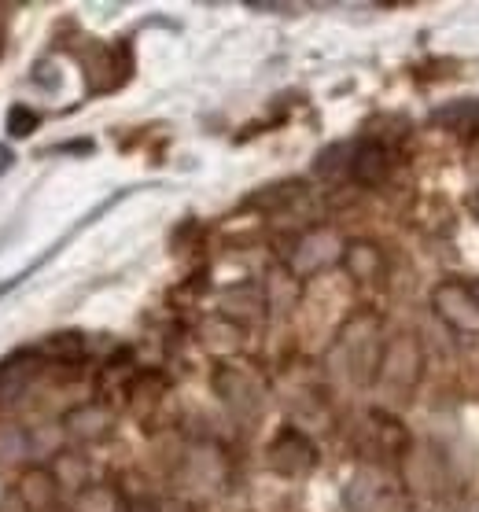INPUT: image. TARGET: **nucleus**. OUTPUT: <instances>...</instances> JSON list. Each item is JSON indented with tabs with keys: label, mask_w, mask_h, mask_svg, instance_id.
<instances>
[{
	"label": "nucleus",
	"mask_w": 479,
	"mask_h": 512,
	"mask_svg": "<svg viewBox=\"0 0 479 512\" xmlns=\"http://www.w3.org/2000/svg\"><path fill=\"white\" fill-rule=\"evenodd\" d=\"M343 354H347V373L358 380V384H376V369H380V354H384V343H380V325L373 317L362 314L347 321L343 328Z\"/></svg>",
	"instance_id": "f257e3e1"
},
{
	"label": "nucleus",
	"mask_w": 479,
	"mask_h": 512,
	"mask_svg": "<svg viewBox=\"0 0 479 512\" xmlns=\"http://www.w3.org/2000/svg\"><path fill=\"white\" fill-rule=\"evenodd\" d=\"M424 373V354L417 336H395L384 343L380 354V369H376V384L395 391V395H409Z\"/></svg>",
	"instance_id": "f03ea898"
},
{
	"label": "nucleus",
	"mask_w": 479,
	"mask_h": 512,
	"mask_svg": "<svg viewBox=\"0 0 479 512\" xmlns=\"http://www.w3.org/2000/svg\"><path fill=\"white\" fill-rule=\"evenodd\" d=\"M406 494L384 468H362L347 487V509L351 512H402Z\"/></svg>",
	"instance_id": "7ed1b4c3"
},
{
	"label": "nucleus",
	"mask_w": 479,
	"mask_h": 512,
	"mask_svg": "<svg viewBox=\"0 0 479 512\" xmlns=\"http://www.w3.org/2000/svg\"><path fill=\"white\" fill-rule=\"evenodd\" d=\"M339 258H343V240L332 229H310V233H303L295 240L288 266H292L295 277L303 280L325 273L328 266H336Z\"/></svg>",
	"instance_id": "20e7f679"
},
{
	"label": "nucleus",
	"mask_w": 479,
	"mask_h": 512,
	"mask_svg": "<svg viewBox=\"0 0 479 512\" xmlns=\"http://www.w3.org/2000/svg\"><path fill=\"white\" fill-rule=\"evenodd\" d=\"M266 461L277 476H288V479L310 476V472L317 468V446L310 435H303V431L284 428L281 435L269 443Z\"/></svg>",
	"instance_id": "39448f33"
},
{
	"label": "nucleus",
	"mask_w": 479,
	"mask_h": 512,
	"mask_svg": "<svg viewBox=\"0 0 479 512\" xmlns=\"http://www.w3.org/2000/svg\"><path fill=\"white\" fill-rule=\"evenodd\" d=\"M214 391L240 417H255L262 409V395H266L262 380L255 373H247V369H236V365H218L214 369Z\"/></svg>",
	"instance_id": "423d86ee"
},
{
	"label": "nucleus",
	"mask_w": 479,
	"mask_h": 512,
	"mask_svg": "<svg viewBox=\"0 0 479 512\" xmlns=\"http://www.w3.org/2000/svg\"><path fill=\"white\" fill-rule=\"evenodd\" d=\"M432 310L443 317L446 325L465 332V336H479V303L468 284L446 280L432 291Z\"/></svg>",
	"instance_id": "0eeeda50"
},
{
	"label": "nucleus",
	"mask_w": 479,
	"mask_h": 512,
	"mask_svg": "<svg viewBox=\"0 0 479 512\" xmlns=\"http://www.w3.org/2000/svg\"><path fill=\"white\" fill-rule=\"evenodd\" d=\"M347 177L358 181L362 188L384 185L387 177H391V152H387L384 140H362V144H354Z\"/></svg>",
	"instance_id": "6e6552de"
},
{
	"label": "nucleus",
	"mask_w": 479,
	"mask_h": 512,
	"mask_svg": "<svg viewBox=\"0 0 479 512\" xmlns=\"http://www.w3.org/2000/svg\"><path fill=\"white\" fill-rule=\"evenodd\" d=\"M115 428V417H111V409H104L100 402H85V406H74L67 409V417H63V431L78 439V443H100L107 439Z\"/></svg>",
	"instance_id": "1a4fd4ad"
},
{
	"label": "nucleus",
	"mask_w": 479,
	"mask_h": 512,
	"mask_svg": "<svg viewBox=\"0 0 479 512\" xmlns=\"http://www.w3.org/2000/svg\"><path fill=\"white\" fill-rule=\"evenodd\" d=\"M339 262L351 273L354 284H373V280L384 277V251L373 240H347Z\"/></svg>",
	"instance_id": "9d476101"
},
{
	"label": "nucleus",
	"mask_w": 479,
	"mask_h": 512,
	"mask_svg": "<svg viewBox=\"0 0 479 512\" xmlns=\"http://www.w3.org/2000/svg\"><path fill=\"white\" fill-rule=\"evenodd\" d=\"M41 354L37 347H26V350H15L12 358L0 365V398H19L26 387L34 384L37 369H41Z\"/></svg>",
	"instance_id": "9b49d317"
},
{
	"label": "nucleus",
	"mask_w": 479,
	"mask_h": 512,
	"mask_svg": "<svg viewBox=\"0 0 479 512\" xmlns=\"http://www.w3.org/2000/svg\"><path fill=\"white\" fill-rule=\"evenodd\" d=\"M262 310H266V291L258 284H233L222 291V317L233 325L255 321V317H262Z\"/></svg>",
	"instance_id": "f8f14e48"
},
{
	"label": "nucleus",
	"mask_w": 479,
	"mask_h": 512,
	"mask_svg": "<svg viewBox=\"0 0 479 512\" xmlns=\"http://www.w3.org/2000/svg\"><path fill=\"white\" fill-rule=\"evenodd\" d=\"M19 494H23V501L30 505V509H48L52 501H56V494H59V483H56V476H52V468H45V465H34V468H26L23 476H19Z\"/></svg>",
	"instance_id": "ddd939ff"
},
{
	"label": "nucleus",
	"mask_w": 479,
	"mask_h": 512,
	"mask_svg": "<svg viewBox=\"0 0 479 512\" xmlns=\"http://www.w3.org/2000/svg\"><path fill=\"white\" fill-rule=\"evenodd\" d=\"M432 122L454 129L457 137H479V100H457V104L439 107Z\"/></svg>",
	"instance_id": "4468645a"
},
{
	"label": "nucleus",
	"mask_w": 479,
	"mask_h": 512,
	"mask_svg": "<svg viewBox=\"0 0 479 512\" xmlns=\"http://www.w3.org/2000/svg\"><path fill=\"white\" fill-rule=\"evenodd\" d=\"M30 457V435L15 420H0V468L23 465Z\"/></svg>",
	"instance_id": "2eb2a0df"
},
{
	"label": "nucleus",
	"mask_w": 479,
	"mask_h": 512,
	"mask_svg": "<svg viewBox=\"0 0 479 512\" xmlns=\"http://www.w3.org/2000/svg\"><path fill=\"white\" fill-rule=\"evenodd\" d=\"M37 354L48 361H71V365H78V361L85 358V336L82 332H56V336H48L41 347H37Z\"/></svg>",
	"instance_id": "dca6fc26"
},
{
	"label": "nucleus",
	"mask_w": 479,
	"mask_h": 512,
	"mask_svg": "<svg viewBox=\"0 0 479 512\" xmlns=\"http://www.w3.org/2000/svg\"><path fill=\"white\" fill-rule=\"evenodd\" d=\"M74 512H122V498H118L115 487L107 483H89L74 494Z\"/></svg>",
	"instance_id": "f3484780"
},
{
	"label": "nucleus",
	"mask_w": 479,
	"mask_h": 512,
	"mask_svg": "<svg viewBox=\"0 0 479 512\" xmlns=\"http://www.w3.org/2000/svg\"><path fill=\"white\" fill-rule=\"evenodd\" d=\"M52 476H56L59 490H71V494L89 487V465H85L82 454H59L56 465H52Z\"/></svg>",
	"instance_id": "a211bd4d"
},
{
	"label": "nucleus",
	"mask_w": 479,
	"mask_h": 512,
	"mask_svg": "<svg viewBox=\"0 0 479 512\" xmlns=\"http://www.w3.org/2000/svg\"><path fill=\"white\" fill-rule=\"evenodd\" d=\"M351 148L354 144H328L325 152L314 159V174L317 177H336L351 170Z\"/></svg>",
	"instance_id": "6ab92c4d"
},
{
	"label": "nucleus",
	"mask_w": 479,
	"mask_h": 512,
	"mask_svg": "<svg viewBox=\"0 0 479 512\" xmlns=\"http://www.w3.org/2000/svg\"><path fill=\"white\" fill-rule=\"evenodd\" d=\"M37 126H41V111H34V107L15 104L12 111H8V133H12L15 140L30 137V133H34Z\"/></svg>",
	"instance_id": "aec40b11"
},
{
	"label": "nucleus",
	"mask_w": 479,
	"mask_h": 512,
	"mask_svg": "<svg viewBox=\"0 0 479 512\" xmlns=\"http://www.w3.org/2000/svg\"><path fill=\"white\" fill-rule=\"evenodd\" d=\"M0 512H34V509L26 505L19 490H4V494H0Z\"/></svg>",
	"instance_id": "412c9836"
},
{
	"label": "nucleus",
	"mask_w": 479,
	"mask_h": 512,
	"mask_svg": "<svg viewBox=\"0 0 479 512\" xmlns=\"http://www.w3.org/2000/svg\"><path fill=\"white\" fill-rule=\"evenodd\" d=\"M12 163H15L12 148H8V144H0V174H4V170H12Z\"/></svg>",
	"instance_id": "4be33fe9"
},
{
	"label": "nucleus",
	"mask_w": 479,
	"mask_h": 512,
	"mask_svg": "<svg viewBox=\"0 0 479 512\" xmlns=\"http://www.w3.org/2000/svg\"><path fill=\"white\" fill-rule=\"evenodd\" d=\"M468 288H472V295H476V303H479V284H468Z\"/></svg>",
	"instance_id": "5701e85b"
}]
</instances>
